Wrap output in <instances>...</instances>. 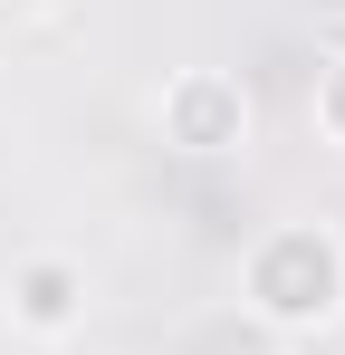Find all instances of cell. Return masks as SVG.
<instances>
[{
	"instance_id": "4",
	"label": "cell",
	"mask_w": 345,
	"mask_h": 355,
	"mask_svg": "<svg viewBox=\"0 0 345 355\" xmlns=\"http://www.w3.org/2000/svg\"><path fill=\"white\" fill-rule=\"evenodd\" d=\"M172 355H288V346L269 336V317H240V307H230V317L182 327V346H172Z\"/></svg>"
},
{
	"instance_id": "5",
	"label": "cell",
	"mask_w": 345,
	"mask_h": 355,
	"mask_svg": "<svg viewBox=\"0 0 345 355\" xmlns=\"http://www.w3.org/2000/svg\"><path fill=\"white\" fill-rule=\"evenodd\" d=\"M317 125H326V135L345 144V58L326 67V77H317Z\"/></svg>"
},
{
	"instance_id": "6",
	"label": "cell",
	"mask_w": 345,
	"mask_h": 355,
	"mask_svg": "<svg viewBox=\"0 0 345 355\" xmlns=\"http://www.w3.org/2000/svg\"><path fill=\"white\" fill-rule=\"evenodd\" d=\"M0 10H57V0H0Z\"/></svg>"
},
{
	"instance_id": "2",
	"label": "cell",
	"mask_w": 345,
	"mask_h": 355,
	"mask_svg": "<svg viewBox=\"0 0 345 355\" xmlns=\"http://www.w3.org/2000/svg\"><path fill=\"white\" fill-rule=\"evenodd\" d=\"M163 125H172V144H192V154H221V144H240V87L230 77H182L163 96Z\"/></svg>"
},
{
	"instance_id": "3",
	"label": "cell",
	"mask_w": 345,
	"mask_h": 355,
	"mask_svg": "<svg viewBox=\"0 0 345 355\" xmlns=\"http://www.w3.org/2000/svg\"><path fill=\"white\" fill-rule=\"evenodd\" d=\"M77 269H67V259H29V269H19V279H10V307H19V317H29V327H67V317H77Z\"/></svg>"
},
{
	"instance_id": "1",
	"label": "cell",
	"mask_w": 345,
	"mask_h": 355,
	"mask_svg": "<svg viewBox=\"0 0 345 355\" xmlns=\"http://www.w3.org/2000/svg\"><path fill=\"white\" fill-rule=\"evenodd\" d=\"M249 297L269 327H317L345 307V259L326 231H269L249 250Z\"/></svg>"
}]
</instances>
